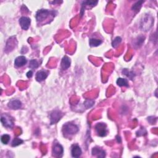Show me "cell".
I'll return each mask as SVG.
<instances>
[{
	"label": "cell",
	"instance_id": "8",
	"mask_svg": "<svg viewBox=\"0 0 158 158\" xmlns=\"http://www.w3.org/2000/svg\"><path fill=\"white\" fill-rule=\"evenodd\" d=\"M19 22L22 29L24 30H27L30 27L31 20L27 17H22L19 19Z\"/></svg>",
	"mask_w": 158,
	"mask_h": 158
},
{
	"label": "cell",
	"instance_id": "15",
	"mask_svg": "<svg viewBox=\"0 0 158 158\" xmlns=\"http://www.w3.org/2000/svg\"><path fill=\"white\" fill-rule=\"evenodd\" d=\"M71 59L67 56L63 57L61 61V68L63 70H66L69 69L71 66Z\"/></svg>",
	"mask_w": 158,
	"mask_h": 158
},
{
	"label": "cell",
	"instance_id": "16",
	"mask_svg": "<svg viewBox=\"0 0 158 158\" xmlns=\"http://www.w3.org/2000/svg\"><path fill=\"white\" fill-rule=\"evenodd\" d=\"M145 39V37L144 36H138V37L136 39L134 45L136 47V48H140V47L142 45V44L144 43Z\"/></svg>",
	"mask_w": 158,
	"mask_h": 158
},
{
	"label": "cell",
	"instance_id": "5",
	"mask_svg": "<svg viewBox=\"0 0 158 158\" xmlns=\"http://www.w3.org/2000/svg\"><path fill=\"white\" fill-rule=\"evenodd\" d=\"M63 113L59 110H55L52 111L50 114V123L51 125L55 124L57 122H58L59 120L62 117Z\"/></svg>",
	"mask_w": 158,
	"mask_h": 158
},
{
	"label": "cell",
	"instance_id": "19",
	"mask_svg": "<svg viewBox=\"0 0 158 158\" xmlns=\"http://www.w3.org/2000/svg\"><path fill=\"white\" fill-rule=\"evenodd\" d=\"M144 3V1H138L136 2V3H135L134 5L132 8H131V9H132L134 11L137 13V12H139V10L142 6V4H143Z\"/></svg>",
	"mask_w": 158,
	"mask_h": 158
},
{
	"label": "cell",
	"instance_id": "3",
	"mask_svg": "<svg viewBox=\"0 0 158 158\" xmlns=\"http://www.w3.org/2000/svg\"><path fill=\"white\" fill-rule=\"evenodd\" d=\"M153 22V18L150 14H145L141 21L140 28L142 30L148 31L152 27Z\"/></svg>",
	"mask_w": 158,
	"mask_h": 158
},
{
	"label": "cell",
	"instance_id": "1",
	"mask_svg": "<svg viewBox=\"0 0 158 158\" xmlns=\"http://www.w3.org/2000/svg\"><path fill=\"white\" fill-rule=\"evenodd\" d=\"M55 17L56 15V12L55 10H48V9H40L38 10L36 14V19L38 22H42L43 21L48 19L50 16Z\"/></svg>",
	"mask_w": 158,
	"mask_h": 158
},
{
	"label": "cell",
	"instance_id": "6",
	"mask_svg": "<svg viewBox=\"0 0 158 158\" xmlns=\"http://www.w3.org/2000/svg\"><path fill=\"white\" fill-rule=\"evenodd\" d=\"M95 130L97 135L101 137H103L107 135V125L104 123H98L95 125Z\"/></svg>",
	"mask_w": 158,
	"mask_h": 158
},
{
	"label": "cell",
	"instance_id": "12",
	"mask_svg": "<svg viewBox=\"0 0 158 158\" xmlns=\"http://www.w3.org/2000/svg\"><path fill=\"white\" fill-rule=\"evenodd\" d=\"M27 60L26 59V57L25 56H21L17 57V58L15 59L14 64L15 66H17L18 67H21L27 64Z\"/></svg>",
	"mask_w": 158,
	"mask_h": 158
},
{
	"label": "cell",
	"instance_id": "21",
	"mask_svg": "<svg viewBox=\"0 0 158 158\" xmlns=\"http://www.w3.org/2000/svg\"><path fill=\"white\" fill-rule=\"evenodd\" d=\"M40 63L36 59H31L29 63V67L31 69H36L40 66Z\"/></svg>",
	"mask_w": 158,
	"mask_h": 158
},
{
	"label": "cell",
	"instance_id": "23",
	"mask_svg": "<svg viewBox=\"0 0 158 158\" xmlns=\"http://www.w3.org/2000/svg\"><path fill=\"white\" fill-rule=\"evenodd\" d=\"M121 41H122V38H121L120 36H117V37L113 40L112 43V46L114 48H116V47L120 43Z\"/></svg>",
	"mask_w": 158,
	"mask_h": 158
},
{
	"label": "cell",
	"instance_id": "2",
	"mask_svg": "<svg viewBox=\"0 0 158 158\" xmlns=\"http://www.w3.org/2000/svg\"><path fill=\"white\" fill-rule=\"evenodd\" d=\"M79 130L78 126L72 123H66L63 125L62 131L66 136H71L76 134Z\"/></svg>",
	"mask_w": 158,
	"mask_h": 158
},
{
	"label": "cell",
	"instance_id": "25",
	"mask_svg": "<svg viewBox=\"0 0 158 158\" xmlns=\"http://www.w3.org/2000/svg\"><path fill=\"white\" fill-rule=\"evenodd\" d=\"M24 142L22 140H21L19 138H15L12 142V146H17L20 144H22Z\"/></svg>",
	"mask_w": 158,
	"mask_h": 158
},
{
	"label": "cell",
	"instance_id": "24",
	"mask_svg": "<svg viewBox=\"0 0 158 158\" xmlns=\"http://www.w3.org/2000/svg\"><path fill=\"white\" fill-rule=\"evenodd\" d=\"M94 101H93V100H86V101L84 102L83 104L84 106H85L86 109H88V108H92L93 105H94Z\"/></svg>",
	"mask_w": 158,
	"mask_h": 158
},
{
	"label": "cell",
	"instance_id": "11",
	"mask_svg": "<svg viewBox=\"0 0 158 158\" xmlns=\"http://www.w3.org/2000/svg\"><path fill=\"white\" fill-rule=\"evenodd\" d=\"M92 155L96 156L98 157H104L106 156V152L101 148H98V147H94L92 149Z\"/></svg>",
	"mask_w": 158,
	"mask_h": 158
},
{
	"label": "cell",
	"instance_id": "26",
	"mask_svg": "<svg viewBox=\"0 0 158 158\" xmlns=\"http://www.w3.org/2000/svg\"><path fill=\"white\" fill-rule=\"evenodd\" d=\"M144 131H146V130H145L144 128L141 129L139 131H137V135H138V136L143 135H144Z\"/></svg>",
	"mask_w": 158,
	"mask_h": 158
},
{
	"label": "cell",
	"instance_id": "13",
	"mask_svg": "<svg viewBox=\"0 0 158 158\" xmlns=\"http://www.w3.org/2000/svg\"><path fill=\"white\" fill-rule=\"evenodd\" d=\"M48 72L46 71H40L36 73V80L38 82H42L47 78L48 76Z\"/></svg>",
	"mask_w": 158,
	"mask_h": 158
},
{
	"label": "cell",
	"instance_id": "7",
	"mask_svg": "<svg viewBox=\"0 0 158 158\" xmlns=\"http://www.w3.org/2000/svg\"><path fill=\"white\" fill-rule=\"evenodd\" d=\"M52 155L55 157H62L64 152V149L63 147L58 143H55L52 146Z\"/></svg>",
	"mask_w": 158,
	"mask_h": 158
},
{
	"label": "cell",
	"instance_id": "18",
	"mask_svg": "<svg viewBox=\"0 0 158 158\" xmlns=\"http://www.w3.org/2000/svg\"><path fill=\"white\" fill-rule=\"evenodd\" d=\"M102 43H103L102 40H99V39L91 38L90 40H89V45H90L91 46L96 47L100 45Z\"/></svg>",
	"mask_w": 158,
	"mask_h": 158
},
{
	"label": "cell",
	"instance_id": "27",
	"mask_svg": "<svg viewBox=\"0 0 158 158\" xmlns=\"http://www.w3.org/2000/svg\"><path fill=\"white\" fill-rule=\"evenodd\" d=\"M32 76H33V72L31 71H30L27 73V77L28 78H31Z\"/></svg>",
	"mask_w": 158,
	"mask_h": 158
},
{
	"label": "cell",
	"instance_id": "9",
	"mask_svg": "<svg viewBox=\"0 0 158 158\" xmlns=\"http://www.w3.org/2000/svg\"><path fill=\"white\" fill-rule=\"evenodd\" d=\"M82 153L80 147L78 145H73L71 148V155L73 157H79Z\"/></svg>",
	"mask_w": 158,
	"mask_h": 158
},
{
	"label": "cell",
	"instance_id": "14",
	"mask_svg": "<svg viewBox=\"0 0 158 158\" xmlns=\"http://www.w3.org/2000/svg\"><path fill=\"white\" fill-rule=\"evenodd\" d=\"M98 3V1H83V4L82 5V9H81V15H83V11L85 10V9L86 6H90L91 7H94L96 6L97 3Z\"/></svg>",
	"mask_w": 158,
	"mask_h": 158
},
{
	"label": "cell",
	"instance_id": "22",
	"mask_svg": "<svg viewBox=\"0 0 158 158\" xmlns=\"http://www.w3.org/2000/svg\"><path fill=\"white\" fill-rule=\"evenodd\" d=\"M1 141L2 143L4 145H7L9 141L10 140V136L8 134H5V135H3L2 136H1Z\"/></svg>",
	"mask_w": 158,
	"mask_h": 158
},
{
	"label": "cell",
	"instance_id": "20",
	"mask_svg": "<svg viewBox=\"0 0 158 158\" xmlns=\"http://www.w3.org/2000/svg\"><path fill=\"white\" fill-rule=\"evenodd\" d=\"M122 73L123 74H124L125 76H127V77H129L130 80H133L134 77L135 76V73L131 72V71H129L128 69H124L123 71H122Z\"/></svg>",
	"mask_w": 158,
	"mask_h": 158
},
{
	"label": "cell",
	"instance_id": "17",
	"mask_svg": "<svg viewBox=\"0 0 158 158\" xmlns=\"http://www.w3.org/2000/svg\"><path fill=\"white\" fill-rule=\"evenodd\" d=\"M117 84L119 87H129V84L127 80L125 78H119L117 80Z\"/></svg>",
	"mask_w": 158,
	"mask_h": 158
},
{
	"label": "cell",
	"instance_id": "10",
	"mask_svg": "<svg viewBox=\"0 0 158 158\" xmlns=\"http://www.w3.org/2000/svg\"><path fill=\"white\" fill-rule=\"evenodd\" d=\"M8 106L10 109L17 110L22 108V103L18 99H13L8 103Z\"/></svg>",
	"mask_w": 158,
	"mask_h": 158
},
{
	"label": "cell",
	"instance_id": "4",
	"mask_svg": "<svg viewBox=\"0 0 158 158\" xmlns=\"http://www.w3.org/2000/svg\"><path fill=\"white\" fill-rule=\"evenodd\" d=\"M1 122L5 127L11 129L14 126V120L10 115L7 114H3L1 115Z\"/></svg>",
	"mask_w": 158,
	"mask_h": 158
}]
</instances>
